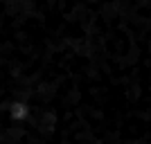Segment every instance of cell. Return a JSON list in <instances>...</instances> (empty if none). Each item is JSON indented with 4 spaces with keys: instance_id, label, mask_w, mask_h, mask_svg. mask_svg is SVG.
Instances as JSON below:
<instances>
[{
    "instance_id": "6da1fadb",
    "label": "cell",
    "mask_w": 151,
    "mask_h": 144,
    "mask_svg": "<svg viewBox=\"0 0 151 144\" xmlns=\"http://www.w3.org/2000/svg\"><path fill=\"white\" fill-rule=\"evenodd\" d=\"M57 122L151 119V27L99 0H20L0 9V144H81L29 119L12 99Z\"/></svg>"
},
{
    "instance_id": "7a4b0ae2",
    "label": "cell",
    "mask_w": 151,
    "mask_h": 144,
    "mask_svg": "<svg viewBox=\"0 0 151 144\" xmlns=\"http://www.w3.org/2000/svg\"><path fill=\"white\" fill-rule=\"evenodd\" d=\"M32 104L27 99H23V97H18V99H12L9 101V106H7V117L12 119L14 124H18V126H23V124H27L32 119Z\"/></svg>"
}]
</instances>
